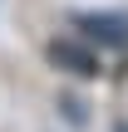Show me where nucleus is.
Wrapping results in <instances>:
<instances>
[{"label": "nucleus", "instance_id": "nucleus-2", "mask_svg": "<svg viewBox=\"0 0 128 132\" xmlns=\"http://www.w3.org/2000/svg\"><path fill=\"white\" fill-rule=\"evenodd\" d=\"M89 39H104V44H113V49H128V20L123 15H79L74 20Z\"/></svg>", "mask_w": 128, "mask_h": 132}, {"label": "nucleus", "instance_id": "nucleus-1", "mask_svg": "<svg viewBox=\"0 0 128 132\" xmlns=\"http://www.w3.org/2000/svg\"><path fill=\"white\" fill-rule=\"evenodd\" d=\"M49 59H54L64 73H79V78H94V73H99V54H89V49L74 44V39H54V44H49Z\"/></svg>", "mask_w": 128, "mask_h": 132}]
</instances>
